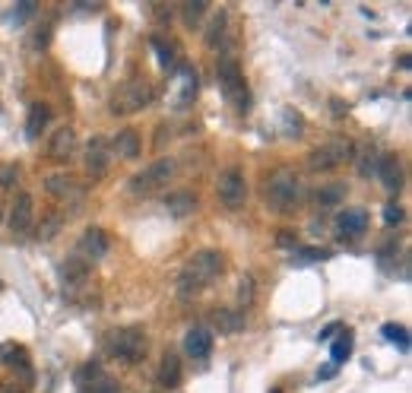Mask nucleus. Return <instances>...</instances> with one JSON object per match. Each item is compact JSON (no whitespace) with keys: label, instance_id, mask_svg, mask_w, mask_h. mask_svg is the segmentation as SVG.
Segmentation results:
<instances>
[{"label":"nucleus","instance_id":"obj_27","mask_svg":"<svg viewBox=\"0 0 412 393\" xmlns=\"http://www.w3.org/2000/svg\"><path fill=\"white\" fill-rule=\"evenodd\" d=\"M225 26H229V16H225V10H219V13L210 19V29H206V45H210V48H219V45H222Z\"/></svg>","mask_w":412,"mask_h":393},{"label":"nucleus","instance_id":"obj_31","mask_svg":"<svg viewBox=\"0 0 412 393\" xmlns=\"http://www.w3.org/2000/svg\"><path fill=\"white\" fill-rule=\"evenodd\" d=\"M181 16H184V26H190V29H194V26H203L200 19H203V13H206V3H203V0H197V3H181Z\"/></svg>","mask_w":412,"mask_h":393},{"label":"nucleus","instance_id":"obj_20","mask_svg":"<svg viewBox=\"0 0 412 393\" xmlns=\"http://www.w3.org/2000/svg\"><path fill=\"white\" fill-rule=\"evenodd\" d=\"M159 384L174 390L181 384V358L178 352H165L162 356V365H159Z\"/></svg>","mask_w":412,"mask_h":393},{"label":"nucleus","instance_id":"obj_41","mask_svg":"<svg viewBox=\"0 0 412 393\" xmlns=\"http://www.w3.org/2000/svg\"><path fill=\"white\" fill-rule=\"evenodd\" d=\"M333 374H337V365L330 362V365H323V368L317 371V381H330V378H333Z\"/></svg>","mask_w":412,"mask_h":393},{"label":"nucleus","instance_id":"obj_33","mask_svg":"<svg viewBox=\"0 0 412 393\" xmlns=\"http://www.w3.org/2000/svg\"><path fill=\"white\" fill-rule=\"evenodd\" d=\"M86 263H82V260H76V257H70L67 263H64V279H70V282H80L82 276H86Z\"/></svg>","mask_w":412,"mask_h":393},{"label":"nucleus","instance_id":"obj_30","mask_svg":"<svg viewBox=\"0 0 412 393\" xmlns=\"http://www.w3.org/2000/svg\"><path fill=\"white\" fill-rule=\"evenodd\" d=\"M384 336H387L390 342H397L400 352H409L412 342H409V330H406L403 324H387V326H384Z\"/></svg>","mask_w":412,"mask_h":393},{"label":"nucleus","instance_id":"obj_8","mask_svg":"<svg viewBox=\"0 0 412 393\" xmlns=\"http://www.w3.org/2000/svg\"><path fill=\"white\" fill-rule=\"evenodd\" d=\"M108 254V235L98 225H92V229H86L80 235V241H76V251H73V257L76 260H82L86 267L89 263H96V260H102Z\"/></svg>","mask_w":412,"mask_h":393},{"label":"nucleus","instance_id":"obj_43","mask_svg":"<svg viewBox=\"0 0 412 393\" xmlns=\"http://www.w3.org/2000/svg\"><path fill=\"white\" fill-rule=\"evenodd\" d=\"M273 393H283V390H279V387H276V390H273Z\"/></svg>","mask_w":412,"mask_h":393},{"label":"nucleus","instance_id":"obj_9","mask_svg":"<svg viewBox=\"0 0 412 393\" xmlns=\"http://www.w3.org/2000/svg\"><path fill=\"white\" fill-rule=\"evenodd\" d=\"M216 191H219V200H222L225 209H238V207H244V200H247V184H244V178H241V171H235V168L219 175Z\"/></svg>","mask_w":412,"mask_h":393},{"label":"nucleus","instance_id":"obj_14","mask_svg":"<svg viewBox=\"0 0 412 393\" xmlns=\"http://www.w3.org/2000/svg\"><path fill=\"white\" fill-rule=\"evenodd\" d=\"M76 152V134L73 127H57L51 137V143H48V156L54 159V162H70Z\"/></svg>","mask_w":412,"mask_h":393},{"label":"nucleus","instance_id":"obj_38","mask_svg":"<svg viewBox=\"0 0 412 393\" xmlns=\"http://www.w3.org/2000/svg\"><path fill=\"white\" fill-rule=\"evenodd\" d=\"M16 175H19V168H16V165H3V168H0V184L10 187L16 181Z\"/></svg>","mask_w":412,"mask_h":393},{"label":"nucleus","instance_id":"obj_10","mask_svg":"<svg viewBox=\"0 0 412 393\" xmlns=\"http://www.w3.org/2000/svg\"><path fill=\"white\" fill-rule=\"evenodd\" d=\"M35 225V203H32V193H16L13 207H10V232L16 238H26Z\"/></svg>","mask_w":412,"mask_h":393},{"label":"nucleus","instance_id":"obj_23","mask_svg":"<svg viewBox=\"0 0 412 393\" xmlns=\"http://www.w3.org/2000/svg\"><path fill=\"white\" fill-rule=\"evenodd\" d=\"M111 146H114V152H118L120 159H136L140 156V137H136V130H130V127L114 137Z\"/></svg>","mask_w":412,"mask_h":393},{"label":"nucleus","instance_id":"obj_28","mask_svg":"<svg viewBox=\"0 0 412 393\" xmlns=\"http://www.w3.org/2000/svg\"><path fill=\"white\" fill-rule=\"evenodd\" d=\"M152 51H156V58H159V67L172 73L174 64H178V58H174L172 45H168V42H162V38H152Z\"/></svg>","mask_w":412,"mask_h":393},{"label":"nucleus","instance_id":"obj_37","mask_svg":"<svg viewBox=\"0 0 412 393\" xmlns=\"http://www.w3.org/2000/svg\"><path fill=\"white\" fill-rule=\"evenodd\" d=\"M384 222H387V225H400V222H403V209H400L397 203H387V207H384Z\"/></svg>","mask_w":412,"mask_h":393},{"label":"nucleus","instance_id":"obj_15","mask_svg":"<svg viewBox=\"0 0 412 393\" xmlns=\"http://www.w3.org/2000/svg\"><path fill=\"white\" fill-rule=\"evenodd\" d=\"M86 171L92 178H102L108 171V143L102 137H92L89 146H86Z\"/></svg>","mask_w":412,"mask_h":393},{"label":"nucleus","instance_id":"obj_36","mask_svg":"<svg viewBox=\"0 0 412 393\" xmlns=\"http://www.w3.org/2000/svg\"><path fill=\"white\" fill-rule=\"evenodd\" d=\"M238 302H241V304H251V302H254V279H251V276H244V279H241V286H238Z\"/></svg>","mask_w":412,"mask_h":393},{"label":"nucleus","instance_id":"obj_39","mask_svg":"<svg viewBox=\"0 0 412 393\" xmlns=\"http://www.w3.org/2000/svg\"><path fill=\"white\" fill-rule=\"evenodd\" d=\"M92 393H118V384H111L108 378H102V381L92 384Z\"/></svg>","mask_w":412,"mask_h":393},{"label":"nucleus","instance_id":"obj_21","mask_svg":"<svg viewBox=\"0 0 412 393\" xmlns=\"http://www.w3.org/2000/svg\"><path fill=\"white\" fill-rule=\"evenodd\" d=\"M48 121H51V108L48 105H42V102H35L29 108V121H26V137L29 140H38L42 137V130L48 127Z\"/></svg>","mask_w":412,"mask_h":393},{"label":"nucleus","instance_id":"obj_4","mask_svg":"<svg viewBox=\"0 0 412 393\" xmlns=\"http://www.w3.org/2000/svg\"><path fill=\"white\" fill-rule=\"evenodd\" d=\"M150 102H152V86L146 80H127L111 92V112L118 114V118L143 112Z\"/></svg>","mask_w":412,"mask_h":393},{"label":"nucleus","instance_id":"obj_25","mask_svg":"<svg viewBox=\"0 0 412 393\" xmlns=\"http://www.w3.org/2000/svg\"><path fill=\"white\" fill-rule=\"evenodd\" d=\"M349 356H352V333H349V330H339V336L333 340V346H330V358H333V365L339 368Z\"/></svg>","mask_w":412,"mask_h":393},{"label":"nucleus","instance_id":"obj_40","mask_svg":"<svg viewBox=\"0 0 412 393\" xmlns=\"http://www.w3.org/2000/svg\"><path fill=\"white\" fill-rule=\"evenodd\" d=\"M339 330H343V324H330L327 330H321V342H327V340H333V336L339 333Z\"/></svg>","mask_w":412,"mask_h":393},{"label":"nucleus","instance_id":"obj_42","mask_svg":"<svg viewBox=\"0 0 412 393\" xmlns=\"http://www.w3.org/2000/svg\"><path fill=\"white\" fill-rule=\"evenodd\" d=\"M0 393H26V390H23V387H13V384H3V387H0Z\"/></svg>","mask_w":412,"mask_h":393},{"label":"nucleus","instance_id":"obj_22","mask_svg":"<svg viewBox=\"0 0 412 393\" xmlns=\"http://www.w3.org/2000/svg\"><path fill=\"white\" fill-rule=\"evenodd\" d=\"M213 324L219 326V333H241L244 330V314L219 308V311H213Z\"/></svg>","mask_w":412,"mask_h":393},{"label":"nucleus","instance_id":"obj_35","mask_svg":"<svg viewBox=\"0 0 412 393\" xmlns=\"http://www.w3.org/2000/svg\"><path fill=\"white\" fill-rule=\"evenodd\" d=\"M35 3H16V7H13V23L16 26H23L26 23V19H29V16H35Z\"/></svg>","mask_w":412,"mask_h":393},{"label":"nucleus","instance_id":"obj_7","mask_svg":"<svg viewBox=\"0 0 412 393\" xmlns=\"http://www.w3.org/2000/svg\"><path fill=\"white\" fill-rule=\"evenodd\" d=\"M352 152L355 149L349 140H333V143L314 149V152L307 156V168L311 171H330V168H337V165H343L346 159H352Z\"/></svg>","mask_w":412,"mask_h":393},{"label":"nucleus","instance_id":"obj_12","mask_svg":"<svg viewBox=\"0 0 412 393\" xmlns=\"http://www.w3.org/2000/svg\"><path fill=\"white\" fill-rule=\"evenodd\" d=\"M45 191L54 193L57 200H82L86 187H82L80 181L73 178V175H64V171H57V175H48V178H45Z\"/></svg>","mask_w":412,"mask_h":393},{"label":"nucleus","instance_id":"obj_6","mask_svg":"<svg viewBox=\"0 0 412 393\" xmlns=\"http://www.w3.org/2000/svg\"><path fill=\"white\" fill-rule=\"evenodd\" d=\"M172 178H174V162H172V159H156L150 168H143L140 175L130 178V193H134V197L156 193L159 187H165Z\"/></svg>","mask_w":412,"mask_h":393},{"label":"nucleus","instance_id":"obj_34","mask_svg":"<svg viewBox=\"0 0 412 393\" xmlns=\"http://www.w3.org/2000/svg\"><path fill=\"white\" fill-rule=\"evenodd\" d=\"M283 121H285V134L298 137L301 130H305V127H301V114L292 112V108H285V112H283Z\"/></svg>","mask_w":412,"mask_h":393},{"label":"nucleus","instance_id":"obj_2","mask_svg":"<svg viewBox=\"0 0 412 393\" xmlns=\"http://www.w3.org/2000/svg\"><path fill=\"white\" fill-rule=\"evenodd\" d=\"M263 200H267V207H270L273 213H279V216L295 213V209L301 207V181H298V175L289 171V168L273 171L270 178H267V184H263Z\"/></svg>","mask_w":412,"mask_h":393},{"label":"nucleus","instance_id":"obj_19","mask_svg":"<svg viewBox=\"0 0 412 393\" xmlns=\"http://www.w3.org/2000/svg\"><path fill=\"white\" fill-rule=\"evenodd\" d=\"M165 209H168V216H174V219H184V216H190L197 209V197L190 191L168 193V197H165Z\"/></svg>","mask_w":412,"mask_h":393},{"label":"nucleus","instance_id":"obj_5","mask_svg":"<svg viewBox=\"0 0 412 393\" xmlns=\"http://www.w3.org/2000/svg\"><path fill=\"white\" fill-rule=\"evenodd\" d=\"M219 86H222V96L229 98L238 112L251 108V92H247V82L238 67V60H232V58L219 60Z\"/></svg>","mask_w":412,"mask_h":393},{"label":"nucleus","instance_id":"obj_13","mask_svg":"<svg viewBox=\"0 0 412 393\" xmlns=\"http://www.w3.org/2000/svg\"><path fill=\"white\" fill-rule=\"evenodd\" d=\"M197 70H190V67H181L178 73H174V92H172V105L174 108H188L190 102H194V96H197Z\"/></svg>","mask_w":412,"mask_h":393},{"label":"nucleus","instance_id":"obj_26","mask_svg":"<svg viewBox=\"0 0 412 393\" xmlns=\"http://www.w3.org/2000/svg\"><path fill=\"white\" fill-rule=\"evenodd\" d=\"M314 200H317V207H323V209L337 207L339 200H346V187L343 184H323V187H317Z\"/></svg>","mask_w":412,"mask_h":393},{"label":"nucleus","instance_id":"obj_32","mask_svg":"<svg viewBox=\"0 0 412 393\" xmlns=\"http://www.w3.org/2000/svg\"><path fill=\"white\" fill-rule=\"evenodd\" d=\"M295 263H314V260H327L323 247H295Z\"/></svg>","mask_w":412,"mask_h":393},{"label":"nucleus","instance_id":"obj_3","mask_svg":"<svg viewBox=\"0 0 412 393\" xmlns=\"http://www.w3.org/2000/svg\"><path fill=\"white\" fill-rule=\"evenodd\" d=\"M146 333L140 326H120V330H111L105 336V352L111 358H118L120 365H136L146 358Z\"/></svg>","mask_w":412,"mask_h":393},{"label":"nucleus","instance_id":"obj_29","mask_svg":"<svg viewBox=\"0 0 412 393\" xmlns=\"http://www.w3.org/2000/svg\"><path fill=\"white\" fill-rule=\"evenodd\" d=\"M60 222H64V216H60L57 209H51V213L42 219V225H38V238H42V241H51V238L60 232Z\"/></svg>","mask_w":412,"mask_h":393},{"label":"nucleus","instance_id":"obj_18","mask_svg":"<svg viewBox=\"0 0 412 393\" xmlns=\"http://www.w3.org/2000/svg\"><path fill=\"white\" fill-rule=\"evenodd\" d=\"M377 178H381V184L387 187L390 193H397L400 187H403V168H400V162L393 156H381V162H377Z\"/></svg>","mask_w":412,"mask_h":393},{"label":"nucleus","instance_id":"obj_17","mask_svg":"<svg viewBox=\"0 0 412 393\" xmlns=\"http://www.w3.org/2000/svg\"><path fill=\"white\" fill-rule=\"evenodd\" d=\"M0 362L7 365V368L19 371L23 381H32V362H29V356H26L23 346H16V342H3V349H0Z\"/></svg>","mask_w":412,"mask_h":393},{"label":"nucleus","instance_id":"obj_16","mask_svg":"<svg viewBox=\"0 0 412 393\" xmlns=\"http://www.w3.org/2000/svg\"><path fill=\"white\" fill-rule=\"evenodd\" d=\"M184 352H188L190 358H197V362L210 358V352H213V333L206 330V326H194V330L184 336Z\"/></svg>","mask_w":412,"mask_h":393},{"label":"nucleus","instance_id":"obj_24","mask_svg":"<svg viewBox=\"0 0 412 393\" xmlns=\"http://www.w3.org/2000/svg\"><path fill=\"white\" fill-rule=\"evenodd\" d=\"M355 156V165H359V175H365V178H371L377 171V162H381V149L377 146H361L352 152Z\"/></svg>","mask_w":412,"mask_h":393},{"label":"nucleus","instance_id":"obj_1","mask_svg":"<svg viewBox=\"0 0 412 393\" xmlns=\"http://www.w3.org/2000/svg\"><path fill=\"white\" fill-rule=\"evenodd\" d=\"M219 273H222V254L213 251V247L197 251L194 257L188 260V267L181 270V276H178V295L181 298L200 295L206 286H213V282L219 279Z\"/></svg>","mask_w":412,"mask_h":393},{"label":"nucleus","instance_id":"obj_11","mask_svg":"<svg viewBox=\"0 0 412 393\" xmlns=\"http://www.w3.org/2000/svg\"><path fill=\"white\" fill-rule=\"evenodd\" d=\"M368 232V213L365 209H343L337 216V235L343 241H355Z\"/></svg>","mask_w":412,"mask_h":393}]
</instances>
